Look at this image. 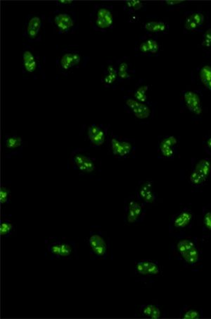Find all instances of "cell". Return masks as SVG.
Instances as JSON below:
<instances>
[{
  "instance_id": "obj_1",
  "label": "cell",
  "mask_w": 211,
  "mask_h": 319,
  "mask_svg": "<svg viewBox=\"0 0 211 319\" xmlns=\"http://www.w3.org/2000/svg\"><path fill=\"white\" fill-rule=\"evenodd\" d=\"M175 252L186 267H196L201 262L202 251L196 238L179 237L175 244Z\"/></svg>"
},
{
  "instance_id": "obj_2",
  "label": "cell",
  "mask_w": 211,
  "mask_h": 319,
  "mask_svg": "<svg viewBox=\"0 0 211 319\" xmlns=\"http://www.w3.org/2000/svg\"><path fill=\"white\" fill-rule=\"evenodd\" d=\"M194 213L189 208L184 207L172 217L169 230L172 235L182 237L194 221Z\"/></svg>"
},
{
  "instance_id": "obj_3",
  "label": "cell",
  "mask_w": 211,
  "mask_h": 319,
  "mask_svg": "<svg viewBox=\"0 0 211 319\" xmlns=\"http://www.w3.org/2000/svg\"><path fill=\"white\" fill-rule=\"evenodd\" d=\"M144 204L134 196L125 200V218L128 223H138L143 221L146 215Z\"/></svg>"
},
{
  "instance_id": "obj_4",
  "label": "cell",
  "mask_w": 211,
  "mask_h": 319,
  "mask_svg": "<svg viewBox=\"0 0 211 319\" xmlns=\"http://www.w3.org/2000/svg\"><path fill=\"white\" fill-rule=\"evenodd\" d=\"M74 170L82 173H90L96 169L95 160L91 158L90 154L82 150L77 149L73 151L71 156Z\"/></svg>"
},
{
  "instance_id": "obj_5",
  "label": "cell",
  "mask_w": 211,
  "mask_h": 319,
  "mask_svg": "<svg viewBox=\"0 0 211 319\" xmlns=\"http://www.w3.org/2000/svg\"><path fill=\"white\" fill-rule=\"evenodd\" d=\"M88 246L90 249V254L94 258H104L108 251L109 243L106 240L102 232H90L87 239Z\"/></svg>"
},
{
  "instance_id": "obj_6",
  "label": "cell",
  "mask_w": 211,
  "mask_h": 319,
  "mask_svg": "<svg viewBox=\"0 0 211 319\" xmlns=\"http://www.w3.org/2000/svg\"><path fill=\"white\" fill-rule=\"evenodd\" d=\"M109 145H110L109 149L111 150V152L116 158H120V159L128 158L130 155L133 154L135 150V147L132 142L116 136L112 137Z\"/></svg>"
},
{
  "instance_id": "obj_7",
  "label": "cell",
  "mask_w": 211,
  "mask_h": 319,
  "mask_svg": "<svg viewBox=\"0 0 211 319\" xmlns=\"http://www.w3.org/2000/svg\"><path fill=\"white\" fill-rule=\"evenodd\" d=\"M135 276L141 278H153L161 274V266L158 262L151 260H142L135 264L134 270Z\"/></svg>"
},
{
  "instance_id": "obj_8",
  "label": "cell",
  "mask_w": 211,
  "mask_h": 319,
  "mask_svg": "<svg viewBox=\"0 0 211 319\" xmlns=\"http://www.w3.org/2000/svg\"><path fill=\"white\" fill-rule=\"evenodd\" d=\"M137 198L144 205L154 204L157 195L154 190V183L151 181H140L136 188Z\"/></svg>"
},
{
  "instance_id": "obj_9",
  "label": "cell",
  "mask_w": 211,
  "mask_h": 319,
  "mask_svg": "<svg viewBox=\"0 0 211 319\" xmlns=\"http://www.w3.org/2000/svg\"><path fill=\"white\" fill-rule=\"evenodd\" d=\"M107 130L103 125L92 124L88 127L87 137L91 146L98 147L104 144L107 136Z\"/></svg>"
},
{
  "instance_id": "obj_10",
  "label": "cell",
  "mask_w": 211,
  "mask_h": 319,
  "mask_svg": "<svg viewBox=\"0 0 211 319\" xmlns=\"http://www.w3.org/2000/svg\"><path fill=\"white\" fill-rule=\"evenodd\" d=\"M126 105L129 108L130 112L138 119H147L150 116V107L144 103L132 98H128L126 100Z\"/></svg>"
},
{
  "instance_id": "obj_11",
  "label": "cell",
  "mask_w": 211,
  "mask_h": 319,
  "mask_svg": "<svg viewBox=\"0 0 211 319\" xmlns=\"http://www.w3.org/2000/svg\"><path fill=\"white\" fill-rule=\"evenodd\" d=\"M113 14L108 8H98L94 12V25L100 29H106L110 27L113 24Z\"/></svg>"
},
{
  "instance_id": "obj_12",
  "label": "cell",
  "mask_w": 211,
  "mask_h": 319,
  "mask_svg": "<svg viewBox=\"0 0 211 319\" xmlns=\"http://www.w3.org/2000/svg\"><path fill=\"white\" fill-rule=\"evenodd\" d=\"M177 144L175 137H167L162 139L159 144V154L165 159H172L175 156V146Z\"/></svg>"
},
{
  "instance_id": "obj_13",
  "label": "cell",
  "mask_w": 211,
  "mask_h": 319,
  "mask_svg": "<svg viewBox=\"0 0 211 319\" xmlns=\"http://www.w3.org/2000/svg\"><path fill=\"white\" fill-rule=\"evenodd\" d=\"M5 149L9 151V156L7 158H10L12 155L20 154L23 149L24 142L21 137L14 134H10L7 135L5 141Z\"/></svg>"
},
{
  "instance_id": "obj_14",
  "label": "cell",
  "mask_w": 211,
  "mask_h": 319,
  "mask_svg": "<svg viewBox=\"0 0 211 319\" xmlns=\"http://www.w3.org/2000/svg\"><path fill=\"white\" fill-rule=\"evenodd\" d=\"M183 98L186 107L190 112L199 115L202 113L201 101L200 97L193 91H186L183 94Z\"/></svg>"
},
{
  "instance_id": "obj_15",
  "label": "cell",
  "mask_w": 211,
  "mask_h": 319,
  "mask_svg": "<svg viewBox=\"0 0 211 319\" xmlns=\"http://www.w3.org/2000/svg\"><path fill=\"white\" fill-rule=\"evenodd\" d=\"M75 19L68 13H59L54 17V24L60 32L68 33L73 27Z\"/></svg>"
},
{
  "instance_id": "obj_16",
  "label": "cell",
  "mask_w": 211,
  "mask_h": 319,
  "mask_svg": "<svg viewBox=\"0 0 211 319\" xmlns=\"http://www.w3.org/2000/svg\"><path fill=\"white\" fill-rule=\"evenodd\" d=\"M42 27L41 19L38 17H32L28 21L26 29V36L29 40H34L38 38Z\"/></svg>"
},
{
  "instance_id": "obj_17",
  "label": "cell",
  "mask_w": 211,
  "mask_h": 319,
  "mask_svg": "<svg viewBox=\"0 0 211 319\" xmlns=\"http://www.w3.org/2000/svg\"><path fill=\"white\" fill-rule=\"evenodd\" d=\"M140 313L145 318L158 319L163 317L161 308L156 304H147L142 305L140 308Z\"/></svg>"
},
{
  "instance_id": "obj_18",
  "label": "cell",
  "mask_w": 211,
  "mask_h": 319,
  "mask_svg": "<svg viewBox=\"0 0 211 319\" xmlns=\"http://www.w3.org/2000/svg\"><path fill=\"white\" fill-rule=\"evenodd\" d=\"M203 317V309L198 306L185 305L179 311V318L182 319H198Z\"/></svg>"
},
{
  "instance_id": "obj_19",
  "label": "cell",
  "mask_w": 211,
  "mask_h": 319,
  "mask_svg": "<svg viewBox=\"0 0 211 319\" xmlns=\"http://www.w3.org/2000/svg\"><path fill=\"white\" fill-rule=\"evenodd\" d=\"M80 61V55L75 52H67L63 54L60 59L61 68L64 71L71 70L75 65H78Z\"/></svg>"
},
{
  "instance_id": "obj_20",
  "label": "cell",
  "mask_w": 211,
  "mask_h": 319,
  "mask_svg": "<svg viewBox=\"0 0 211 319\" xmlns=\"http://www.w3.org/2000/svg\"><path fill=\"white\" fill-rule=\"evenodd\" d=\"M192 170L196 172L207 181L211 178V159L205 158L198 160L193 165Z\"/></svg>"
},
{
  "instance_id": "obj_21",
  "label": "cell",
  "mask_w": 211,
  "mask_h": 319,
  "mask_svg": "<svg viewBox=\"0 0 211 319\" xmlns=\"http://www.w3.org/2000/svg\"><path fill=\"white\" fill-rule=\"evenodd\" d=\"M23 65L26 72L30 74L34 73L38 68V61L30 50H26L23 56Z\"/></svg>"
},
{
  "instance_id": "obj_22",
  "label": "cell",
  "mask_w": 211,
  "mask_h": 319,
  "mask_svg": "<svg viewBox=\"0 0 211 319\" xmlns=\"http://www.w3.org/2000/svg\"><path fill=\"white\" fill-rule=\"evenodd\" d=\"M202 230L211 233V206L204 207L202 211Z\"/></svg>"
},
{
  "instance_id": "obj_23",
  "label": "cell",
  "mask_w": 211,
  "mask_h": 319,
  "mask_svg": "<svg viewBox=\"0 0 211 319\" xmlns=\"http://www.w3.org/2000/svg\"><path fill=\"white\" fill-rule=\"evenodd\" d=\"M158 49H159V45H158L157 42L153 39H149L144 42L143 43L141 44L140 46L141 52L145 54L149 53V52L151 54L156 53Z\"/></svg>"
},
{
  "instance_id": "obj_24",
  "label": "cell",
  "mask_w": 211,
  "mask_h": 319,
  "mask_svg": "<svg viewBox=\"0 0 211 319\" xmlns=\"http://www.w3.org/2000/svg\"><path fill=\"white\" fill-rule=\"evenodd\" d=\"M144 29L149 32H164L167 29V24L163 22H150L145 24Z\"/></svg>"
},
{
  "instance_id": "obj_25",
  "label": "cell",
  "mask_w": 211,
  "mask_h": 319,
  "mask_svg": "<svg viewBox=\"0 0 211 319\" xmlns=\"http://www.w3.org/2000/svg\"><path fill=\"white\" fill-rule=\"evenodd\" d=\"M200 81L204 86L211 92V68L210 66H205L201 69L199 74Z\"/></svg>"
},
{
  "instance_id": "obj_26",
  "label": "cell",
  "mask_w": 211,
  "mask_h": 319,
  "mask_svg": "<svg viewBox=\"0 0 211 319\" xmlns=\"http://www.w3.org/2000/svg\"><path fill=\"white\" fill-rule=\"evenodd\" d=\"M14 231V224L7 218H4L1 220L0 225V233L2 237H8L13 233Z\"/></svg>"
},
{
  "instance_id": "obj_27",
  "label": "cell",
  "mask_w": 211,
  "mask_h": 319,
  "mask_svg": "<svg viewBox=\"0 0 211 319\" xmlns=\"http://www.w3.org/2000/svg\"><path fill=\"white\" fill-rule=\"evenodd\" d=\"M74 251H76V248H75V244L73 241H67V242L61 241V255H60V257H63V258L69 257Z\"/></svg>"
},
{
  "instance_id": "obj_28",
  "label": "cell",
  "mask_w": 211,
  "mask_h": 319,
  "mask_svg": "<svg viewBox=\"0 0 211 319\" xmlns=\"http://www.w3.org/2000/svg\"><path fill=\"white\" fill-rule=\"evenodd\" d=\"M61 241L59 239H56L54 242L50 243L48 244V251L52 257H56V258H60V255H61Z\"/></svg>"
},
{
  "instance_id": "obj_29",
  "label": "cell",
  "mask_w": 211,
  "mask_h": 319,
  "mask_svg": "<svg viewBox=\"0 0 211 319\" xmlns=\"http://www.w3.org/2000/svg\"><path fill=\"white\" fill-rule=\"evenodd\" d=\"M148 90H149V87L147 86H142V87L137 89L134 93L135 100L142 102V103H145L146 100H147Z\"/></svg>"
},
{
  "instance_id": "obj_30",
  "label": "cell",
  "mask_w": 211,
  "mask_h": 319,
  "mask_svg": "<svg viewBox=\"0 0 211 319\" xmlns=\"http://www.w3.org/2000/svg\"><path fill=\"white\" fill-rule=\"evenodd\" d=\"M118 77V72L113 67H109L108 72L104 77L106 86L112 85L116 82Z\"/></svg>"
},
{
  "instance_id": "obj_31",
  "label": "cell",
  "mask_w": 211,
  "mask_h": 319,
  "mask_svg": "<svg viewBox=\"0 0 211 319\" xmlns=\"http://www.w3.org/2000/svg\"><path fill=\"white\" fill-rule=\"evenodd\" d=\"M11 191L10 188L3 186L0 190V202L3 205L9 204L10 202Z\"/></svg>"
},
{
  "instance_id": "obj_32",
  "label": "cell",
  "mask_w": 211,
  "mask_h": 319,
  "mask_svg": "<svg viewBox=\"0 0 211 319\" xmlns=\"http://www.w3.org/2000/svg\"><path fill=\"white\" fill-rule=\"evenodd\" d=\"M118 77L120 79L126 80V79H130V75L128 72V65L126 63H123L122 65L120 67L119 72H118Z\"/></svg>"
},
{
  "instance_id": "obj_33",
  "label": "cell",
  "mask_w": 211,
  "mask_h": 319,
  "mask_svg": "<svg viewBox=\"0 0 211 319\" xmlns=\"http://www.w3.org/2000/svg\"><path fill=\"white\" fill-rule=\"evenodd\" d=\"M194 22H196L197 26L200 27L203 25L204 22V17L199 12H195L191 15Z\"/></svg>"
},
{
  "instance_id": "obj_34",
  "label": "cell",
  "mask_w": 211,
  "mask_h": 319,
  "mask_svg": "<svg viewBox=\"0 0 211 319\" xmlns=\"http://www.w3.org/2000/svg\"><path fill=\"white\" fill-rule=\"evenodd\" d=\"M197 27H198V26H197L196 22L193 20L191 15H190L189 17L186 19L185 24H184V28H185L186 29L189 30V31H193V30H196Z\"/></svg>"
},
{
  "instance_id": "obj_35",
  "label": "cell",
  "mask_w": 211,
  "mask_h": 319,
  "mask_svg": "<svg viewBox=\"0 0 211 319\" xmlns=\"http://www.w3.org/2000/svg\"><path fill=\"white\" fill-rule=\"evenodd\" d=\"M202 45L204 47H211V29L207 30L203 35Z\"/></svg>"
},
{
  "instance_id": "obj_36",
  "label": "cell",
  "mask_w": 211,
  "mask_h": 319,
  "mask_svg": "<svg viewBox=\"0 0 211 319\" xmlns=\"http://www.w3.org/2000/svg\"><path fill=\"white\" fill-rule=\"evenodd\" d=\"M127 6L129 8H132L134 10H140L143 7V5L140 1H129L126 3Z\"/></svg>"
},
{
  "instance_id": "obj_37",
  "label": "cell",
  "mask_w": 211,
  "mask_h": 319,
  "mask_svg": "<svg viewBox=\"0 0 211 319\" xmlns=\"http://www.w3.org/2000/svg\"><path fill=\"white\" fill-rule=\"evenodd\" d=\"M182 1H165V4L166 5H178V4H180V3H182Z\"/></svg>"
},
{
  "instance_id": "obj_38",
  "label": "cell",
  "mask_w": 211,
  "mask_h": 319,
  "mask_svg": "<svg viewBox=\"0 0 211 319\" xmlns=\"http://www.w3.org/2000/svg\"><path fill=\"white\" fill-rule=\"evenodd\" d=\"M72 3H73V1H59L58 4L60 6H64V5H70Z\"/></svg>"
},
{
  "instance_id": "obj_39",
  "label": "cell",
  "mask_w": 211,
  "mask_h": 319,
  "mask_svg": "<svg viewBox=\"0 0 211 319\" xmlns=\"http://www.w3.org/2000/svg\"><path fill=\"white\" fill-rule=\"evenodd\" d=\"M207 149L210 151L211 153V137L210 139H207L206 142Z\"/></svg>"
}]
</instances>
